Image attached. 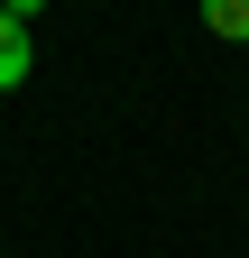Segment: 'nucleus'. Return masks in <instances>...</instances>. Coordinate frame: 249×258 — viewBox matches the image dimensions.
<instances>
[{"label":"nucleus","instance_id":"1","mask_svg":"<svg viewBox=\"0 0 249 258\" xmlns=\"http://www.w3.org/2000/svg\"><path fill=\"white\" fill-rule=\"evenodd\" d=\"M28 64H37V37L0 10V92H19V83H28Z\"/></svg>","mask_w":249,"mask_h":258},{"label":"nucleus","instance_id":"2","mask_svg":"<svg viewBox=\"0 0 249 258\" xmlns=\"http://www.w3.org/2000/svg\"><path fill=\"white\" fill-rule=\"evenodd\" d=\"M194 10H203V28H212V37L249 46V0H194Z\"/></svg>","mask_w":249,"mask_h":258},{"label":"nucleus","instance_id":"3","mask_svg":"<svg viewBox=\"0 0 249 258\" xmlns=\"http://www.w3.org/2000/svg\"><path fill=\"white\" fill-rule=\"evenodd\" d=\"M0 10H10V19H19V28H28V19H37V10H46V0H0Z\"/></svg>","mask_w":249,"mask_h":258}]
</instances>
